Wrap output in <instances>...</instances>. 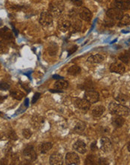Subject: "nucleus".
Returning <instances> with one entry per match:
<instances>
[{
    "instance_id": "obj_1",
    "label": "nucleus",
    "mask_w": 130,
    "mask_h": 165,
    "mask_svg": "<svg viewBox=\"0 0 130 165\" xmlns=\"http://www.w3.org/2000/svg\"><path fill=\"white\" fill-rule=\"evenodd\" d=\"M109 111L112 114L119 115L121 116H128L129 115V109L125 105L111 102L108 106Z\"/></svg>"
},
{
    "instance_id": "obj_2",
    "label": "nucleus",
    "mask_w": 130,
    "mask_h": 165,
    "mask_svg": "<svg viewBox=\"0 0 130 165\" xmlns=\"http://www.w3.org/2000/svg\"><path fill=\"white\" fill-rule=\"evenodd\" d=\"M64 9V4L62 1H56L49 4V12L53 17H59Z\"/></svg>"
},
{
    "instance_id": "obj_3",
    "label": "nucleus",
    "mask_w": 130,
    "mask_h": 165,
    "mask_svg": "<svg viewBox=\"0 0 130 165\" xmlns=\"http://www.w3.org/2000/svg\"><path fill=\"white\" fill-rule=\"evenodd\" d=\"M74 104L78 109L83 112H87L90 108L91 104L84 99H74Z\"/></svg>"
},
{
    "instance_id": "obj_4",
    "label": "nucleus",
    "mask_w": 130,
    "mask_h": 165,
    "mask_svg": "<svg viewBox=\"0 0 130 165\" xmlns=\"http://www.w3.org/2000/svg\"><path fill=\"white\" fill-rule=\"evenodd\" d=\"M84 99L89 101L90 104H95L99 100V94L93 89L86 91L84 93Z\"/></svg>"
},
{
    "instance_id": "obj_5",
    "label": "nucleus",
    "mask_w": 130,
    "mask_h": 165,
    "mask_svg": "<svg viewBox=\"0 0 130 165\" xmlns=\"http://www.w3.org/2000/svg\"><path fill=\"white\" fill-rule=\"evenodd\" d=\"M106 15L108 18L114 20H119L123 16V13L121 10L117 8H114L108 9L106 12Z\"/></svg>"
},
{
    "instance_id": "obj_6",
    "label": "nucleus",
    "mask_w": 130,
    "mask_h": 165,
    "mask_svg": "<svg viewBox=\"0 0 130 165\" xmlns=\"http://www.w3.org/2000/svg\"><path fill=\"white\" fill-rule=\"evenodd\" d=\"M24 156L26 160L34 161L37 158V154L32 146H27L24 150Z\"/></svg>"
},
{
    "instance_id": "obj_7",
    "label": "nucleus",
    "mask_w": 130,
    "mask_h": 165,
    "mask_svg": "<svg viewBox=\"0 0 130 165\" xmlns=\"http://www.w3.org/2000/svg\"><path fill=\"white\" fill-rule=\"evenodd\" d=\"M53 20H54V17L51 15L49 11H44L41 14L39 21L40 23L42 26H50L52 23Z\"/></svg>"
},
{
    "instance_id": "obj_8",
    "label": "nucleus",
    "mask_w": 130,
    "mask_h": 165,
    "mask_svg": "<svg viewBox=\"0 0 130 165\" xmlns=\"http://www.w3.org/2000/svg\"><path fill=\"white\" fill-rule=\"evenodd\" d=\"M65 161L68 165L78 164H80V158L75 153H68L65 156Z\"/></svg>"
},
{
    "instance_id": "obj_9",
    "label": "nucleus",
    "mask_w": 130,
    "mask_h": 165,
    "mask_svg": "<svg viewBox=\"0 0 130 165\" xmlns=\"http://www.w3.org/2000/svg\"><path fill=\"white\" fill-rule=\"evenodd\" d=\"M71 23L70 22L69 20H68L67 18H61L58 22V29L60 32H66L70 29Z\"/></svg>"
},
{
    "instance_id": "obj_10",
    "label": "nucleus",
    "mask_w": 130,
    "mask_h": 165,
    "mask_svg": "<svg viewBox=\"0 0 130 165\" xmlns=\"http://www.w3.org/2000/svg\"><path fill=\"white\" fill-rule=\"evenodd\" d=\"M110 71L113 73L123 74L125 72L126 68L121 62H114L110 66Z\"/></svg>"
},
{
    "instance_id": "obj_11",
    "label": "nucleus",
    "mask_w": 130,
    "mask_h": 165,
    "mask_svg": "<svg viewBox=\"0 0 130 165\" xmlns=\"http://www.w3.org/2000/svg\"><path fill=\"white\" fill-rule=\"evenodd\" d=\"M13 36H14L13 32L7 26L0 29V37L5 41H11L13 39Z\"/></svg>"
},
{
    "instance_id": "obj_12",
    "label": "nucleus",
    "mask_w": 130,
    "mask_h": 165,
    "mask_svg": "<svg viewBox=\"0 0 130 165\" xmlns=\"http://www.w3.org/2000/svg\"><path fill=\"white\" fill-rule=\"evenodd\" d=\"M45 122V119L42 116H34L31 119V123L32 125V127L35 129H40L42 128L43 125Z\"/></svg>"
},
{
    "instance_id": "obj_13",
    "label": "nucleus",
    "mask_w": 130,
    "mask_h": 165,
    "mask_svg": "<svg viewBox=\"0 0 130 165\" xmlns=\"http://www.w3.org/2000/svg\"><path fill=\"white\" fill-rule=\"evenodd\" d=\"M73 149H75L76 152L81 153V154H84V153H87V151L86 143L81 140H78V141H76L74 143Z\"/></svg>"
},
{
    "instance_id": "obj_14",
    "label": "nucleus",
    "mask_w": 130,
    "mask_h": 165,
    "mask_svg": "<svg viewBox=\"0 0 130 165\" xmlns=\"http://www.w3.org/2000/svg\"><path fill=\"white\" fill-rule=\"evenodd\" d=\"M62 162H63V158L59 153H54L50 157V164L51 165L62 164Z\"/></svg>"
},
{
    "instance_id": "obj_15",
    "label": "nucleus",
    "mask_w": 130,
    "mask_h": 165,
    "mask_svg": "<svg viewBox=\"0 0 130 165\" xmlns=\"http://www.w3.org/2000/svg\"><path fill=\"white\" fill-rule=\"evenodd\" d=\"M111 122L115 128H121L125 123V119L123 118V116H119V115L113 114L112 118H111Z\"/></svg>"
},
{
    "instance_id": "obj_16",
    "label": "nucleus",
    "mask_w": 130,
    "mask_h": 165,
    "mask_svg": "<svg viewBox=\"0 0 130 165\" xmlns=\"http://www.w3.org/2000/svg\"><path fill=\"white\" fill-rule=\"evenodd\" d=\"M100 143H101V149L102 151L107 153V152H109L111 149L112 147V143H111V140L108 138V137H102L100 140Z\"/></svg>"
},
{
    "instance_id": "obj_17",
    "label": "nucleus",
    "mask_w": 130,
    "mask_h": 165,
    "mask_svg": "<svg viewBox=\"0 0 130 165\" xmlns=\"http://www.w3.org/2000/svg\"><path fill=\"white\" fill-rule=\"evenodd\" d=\"M92 12L87 8H83L82 10L80 11V18H81L83 20L89 22V21H90L91 19H92Z\"/></svg>"
},
{
    "instance_id": "obj_18",
    "label": "nucleus",
    "mask_w": 130,
    "mask_h": 165,
    "mask_svg": "<svg viewBox=\"0 0 130 165\" xmlns=\"http://www.w3.org/2000/svg\"><path fill=\"white\" fill-rule=\"evenodd\" d=\"M115 8L121 10H127L129 8V0H115Z\"/></svg>"
},
{
    "instance_id": "obj_19",
    "label": "nucleus",
    "mask_w": 130,
    "mask_h": 165,
    "mask_svg": "<svg viewBox=\"0 0 130 165\" xmlns=\"http://www.w3.org/2000/svg\"><path fill=\"white\" fill-rule=\"evenodd\" d=\"M105 111V107L102 105H98L95 107L92 110V115L93 117L98 118L102 116Z\"/></svg>"
},
{
    "instance_id": "obj_20",
    "label": "nucleus",
    "mask_w": 130,
    "mask_h": 165,
    "mask_svg": "<svg viewBox=\"0 0 130 165\" xmlns=\"http://www.w3.org/2000/svg\"><path fill=\"white\" fill-rule=\"evenodd\" d=\"M105 58L103 56L100 55V54H95V55H92L87 59V61L90 63L93 64H98L103 62Z\"/></svg>"
},
{
    "instance_id": "obj_21",
    "label": "nucleus",
    "mask_w": 130,
    "mask_h": 165,
    "mask_svg": "<svg viewBox=\"0 0 130 165\" xmlns=\"http://www.w3.org/2000/svg\"><path fill=\"white\" fill-rule=\"evenodd\" d=\"M68 86V82L63 79L58 80L55 82V84H54V87H55L56 89H59V90L67 89Z\"/></svg>"
},
{
    "instance_id": "obj_22",
    "label": "nucleus",
    "mask_w": 130,
    "mask_h": 165,
    "mask_svg": "<svg viewBox=\"0 0 130 165\" xmlns=\"http://www.w3.org/2000/svg\"><path fill=\"white\" fill-rule=\"evenodd\" d=\"M81 27H82V23L80 20H76L73 23H71V32L73 33H76V32H78L81 31Z\"/></svg>"
},
{
    "instance_id": "obj_23",
    "label": "nucleus",
    "mask_w": 130,
    "mask_h": 165,
    "mask_svg": "<svg viewBox=\"0 0 130 165\" xmlns=\"http://www.w3.org/2000/svg\"><path fill=\"white\" fill-rule=\"evenodd\" d=\"M10 94H11V96L13 98V99H16V100H18V101L22 100L24 97V92H22L21 91H19V90H16V89H15V90L11 91Z\"/></svg>"
},
{
    "instance_id": "obj_24",
    "label": "nucleus",
    "mask_w": 130,
    "mask_h": 165,
    "mask_svg": "<svg viewBox=\"0 0 130 165\" xmlns=\"http://www.w3.org/2000/svg\"><path fill=\"white\" fill-rule=\"evenodd\" d=\"M115 99H116L117 101L119 102L120 104L125 105L129 101V97L128 95H125V94H120V95H118V96L115 98Z\"/></svg>"
},
{
    "instance_id": "obj_25",
    "label": "nucleus",
    "mask_w": 130,
    "mask_h": 165,
    "mask_svg": "<svg viewBox=\"0 0 130 165\" xmlns=\"http://www.w3.org/2000/svg\"><path fill=\"white\" fill-rule=\"evenodd\" d=\"M86 128V124L82 121H78L74 128V131L76 133H82Z\"/></svg>"
},
{
    "instance_id": "obj_26",
    "label": "nucleus",
    "mask_w": 130,
    "mask_h": 165,
    "mask_svg": "<svg viewBox=\"0 0 130 165\" xmlns=\"http://www.w3.org/2000/svg\"><path fill=\"white\" fill-rule=\"evenodd\" d=\"M81 68L78 65H72V66L70 67L68 70V73L70 75H72V76H77L78 74H79L81 73Z\"/></svg>"
},
{
    "instance_id": "obj_27",
    "label": "nucleus",
    "mask_w": 130,
    "mask_h": 165,
    "mask_svg": "<svg viewBox=\"0 0 130 165\" xmlns=\"http://www.w3.org/2000/svg\"><path fill=\"white\" fill-rule=\"evenodd\" d=\"M8 44L7 41H0V54H5L8 51Z\"/></svg>"
},
{
    "instance_id": "obj_28",
    "label": "nucleus",
    "mask_w": 130,
    "mask_h": 165,
    "mask_svg": "<svg viewBox=\"0 0 130 165\" xmlns=\"http://www.w3.org/2000/svg\"><path fill=\"white\" fill-rule=\"evenodd\" d=\"M52 147L53 144L51 143H45L41 145L40 150H41V153L42 154H46V153H48L52 149Z\"/></svg>"
},
{
    "instance_id": "obj_29",
    "label": "nucleus",
    "mask_w": 130,
    "mask_h": 165,
    "mask_svg": "<svg viewBox=\"0 0 130 165\" xmlns=\"http://www.w3.org/2000/svg\"><path fill=\"white\" fill-rule=\"evenodd\" d=\"M57 51H58V46L57 45V44H52V45H49L48 48V52L50 56L56 55L57 53Z\"/></svg>"
},
{
    "instance_id": "obj_30",
    "label": "nucleus",
    "mask_w": 130,
    "mask_h": 165,
    "mask_svg": "<svg viewBox=\"0 0 130 165\" xmlns=\"http://www.w3.org/2000/svg\"><path fill=\"white\" fill-rule=\"evenodd\" d=\"M119 59L123 63L129 64V52L126 51V52L121 53L120 56H119Z\"/></svg>"
},
{
    "instance_id": "obj_31",
    "label": "nucleus",
    "mask_w": 130,
    "mask_h": 165,
    "mask_svg": "<svg viewBox=\"0 0 130 165\" xmlns=\"http://www.w3.org/2000/svg\"><path fill=\"white\" fill-rule=\"evenodd\" d=\"M97 163L98 160L95 156H88L85 160V164H95Z\"/></svg>"
},
{
    "instance_id": "obj_32",
    "label": "nucleus",
    "mask_w": 130,
    "mask_h": 165,
    "mask_svg": "<svg viewBox=\"0 0 130 165\" xmlns=\"http://www.w3.org/2000/svg\"><path fill=\"white\" fill-rule=\"evenodd\" d=\"M130 23V19H129V15H123V18L120 19V24L121 26H127L129 25Z\"/></svg>"
},
{
    "instance_id": "obj_33",
    "label": "nucleus",
    "mask_w": 130,
    "mask_h": 165,
    "mask_svg": "<svg viewBox=\"0 0 130 165\" xmlns=\"http://www.w3.org/2000/svg\"><path fill=\"white\" fill-rule=\"evenodd\" d=\"M22 134H23V137H24V138L29 139L31 137H32V131L29 130V129L26 128V129H24V130H23Z\"/></svg>"
},
{
    "instance_id": "obj_34",
    "label": "nucleus",
    "mask_w": 130,
    "mask_h": 165,
    "mask_svg": "<svg viewBox=\"0 0 130 165\" xmlns=\"http://www.w3.org/2000/svg\"><path fill=\"white\" fill-rule=\"evenodd\" d=\"M11 88L9 83L6 82H0V90H3L6 91L8 89H9Z\"/></svg>"
},
{
    "instance_id": "obj_35",
    "label": "nucleus",
    "mask_w": 130,
    "mask_h": 165,
    "mask_svg": "<svg viewBox=\"0 0 130 165\" xmlns=\"http://www.w3.org/2000/svg\"><path fill=\"white\" fill-rule=\"evenodd\" d=\"M105 23L106 24L107 26L111 27L114 25V20L107 17V18H105Z\"/></svg>"
},
{
    "instance_id": "obj_36",
    "label": "nucleus",
    "mask_w": 130,
    "mask_h": 165,
    "mask_svg": "<svg viewBox=\"0 0 130 165\" xmlns=\"http://www.w3.org/2000/svg\"><path fill=\"white\" fill-rule=\"evenodd\" d=\"M8 137H9V138L11 139V140H18V136H17L16 133H15L14 131H11V132H10Z\"/></svg>"
},
{
    "instance_id": "obj_37",
    "label": "nucleus",
    "mask_w": 130,
    "mask_h": 165,
    "mask_svg": "<svg viewBox=\"0 0 130 165\" xmlns=\"http://www.w3.org/2000/svg\"><path fill=\"white\" fill-rule=\"evenodd\" d=\"M71 2L75 5V6L80 7L82 5L83 0H71Z\"/></svg>"
},
{
    "instance_id": "obj_38",
    "label": "nucleus",
    "mask_w": 130,
    "mask_h": 165,
    "mask_svg": "<svg viewBox=\"0 0 130 165\" xmlns=\"http://www.w3.org/2000/svg\"><path fill=\"white\" fill-rule=\"evenodd\" d=\"M98 164H99L105 165V164H108V161L105 158H99L98 160Z\"/></svg>"
},
{
    "instance_id": "obj_39",
    "label": "nucleus",
    "mask_w": 130,
    "mask_h": 165,
    "mask_svg": "<svg viewBox=\"0 0 130 165\" xmlns=\"http://www.w3.org/2000/svg\"><path fill=\"white\" fill-rule=\"evenodd\" d=\"M77 14H78V12H77V11L75 9H71V11H70L69 12V16L70 18H75L77 15Z\"/></svg>"
},
{
    "instance_id": "obj_40",
    "label": "nucleus",
    "mask_w": 130,
    "mask_h": 165,
    "mask_svg": "<svg viewBox=\"0 0 130 165\" xmlns=\"http://www.w3.org/2000/svg\"><path fill=\"white\" fill-rule=\"evenodd\" d=\"M40 95H41V94L40 93H35V95H34L33 99H32V104H35V102L38 100V99L40 98Z\"/></svg>"
},
{
    "instance_id": "obj_41",
    "label": "nucleus",
    "mask_w": 130,
    "mask_h": 165,
    "mask_svg": "<svg viewBox=\"0 0 130 165\" xmlns=\"http://www.w3.org/2000/svg\"><path fill=\"white\" fill-rule=\"evenodd\" d=\"M77 49H78V47H77V46H74L73 47L70 48V49L68 50V56H70V55H71V54L73 53H75V51L77 50Z\"/></svg>"
},
{
    "instance_id": "obj_42",
    "label": "nucleus",
    "mask_w": 130,
    "mask_h": 165,
    "mask_svg": "<svg viewBox=\"0 0 130 165\" xmlns=\"http://www.w3.org/2000/svg\"><path fill=\"white\" fill-rule=\"evenodd\" d=\"M90 147H91V149H92L93 151H95V150H97V146H96V143L95 142H94V143H93L92 144H91V146H90Z\"/></svg>"
},
{
    "instance_id": "obj_43",
    "label": "nucleus",
    "mask_w": 130,
    "mask_h": 165,
    "mask_svg": "<svg viewBox=\"0 0 130 165\" xmlns=\"http://www.w3.org/2000/svg\"><path fill=\"white\" fill-rule=\"evenodd\" d=\"M7 95H5V96H2V95H0V104H2V102L4 101L5 100V99H7Z\"/></svg>"
},
{
    "instance_id": "obj_44",
    "label": "nucleus",
    "mask_w": 130,
    "mask_h": 165,
    "mask_svg": "<svg viewBox=\"0 0 130 165\" xmlns=\"http://www.w3.org/2000/svg\"><path fill=\"white\" fill-rule=\"evenodd\" d=\"M101 131H102V133H108V132L110 131V129H108L107 127H103Z\"/></svg>"
},
{
    "instance_id": "obj_45",
    "label": "nucleus",
    "mask_w": 130,
    "mask_h": 165,
    "mask_svg": "<svg viewBox=\"0 0 130 165\" xmlns=\"http://www.w3.org/2000/svg\"><path fill=\"white\" fill-rule=\"evenodd\" d=\"M53 77L54 78V79H57V80H59V79H63V77H60V76H58V75H54L53 76Z\"/></svg>"
},
{
    "instance_id": "obj_46",
    "label": "nucleus",
    "mask_w": 130,
    "mask_h": 165,
    "mask_svg": "<svg viewBox=\"0 0 130 165\" xmlns=\"http://www.w3.org/2000/svg\"><path fill=\"white\" fill-rule=\"evenodd\" d=\"M128 151H129H129H130V148H129V144H128Z\"/></svg>"
},
{
    "instance_id": "obj_47",
    "label": "nucleus",
    "mask_w": 130,
    "mask_h": 165,
    "mask_svg": "<svg viewBox=\"0 0 130 165\" xmlns=\"http://www.w3.org/2000/svg\"><path fill=\"white\" fill-rule=\"evenodd\" d=\"M95 1H97V2H101L102 0H95Z\"/></svg>"
},
{
    "instance_id": "obj_48",
    "label": "nucleus",
    "mask_w": 130,
    "mask_h": 165,
    "mask_svg": "<svg viewBox=\"0 0 130 165\" xmlns=\"http://www.w3.org/2000/svg\"><path fill=\"white\" fill-rule=\"evenodd\" d=\"M2 112H0V116H1V115H2Z\"/></svg>"
}]
</instances>
